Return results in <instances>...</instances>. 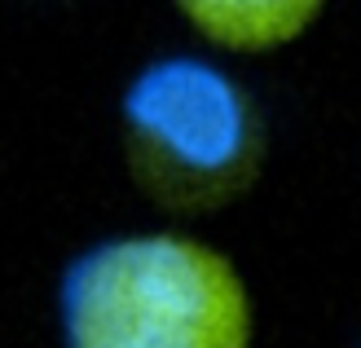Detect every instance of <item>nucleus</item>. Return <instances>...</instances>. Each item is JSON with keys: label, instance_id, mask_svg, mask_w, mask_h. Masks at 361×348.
<instances>
[{"label": "nucleus", "instance_id": "nucleus-1", "mask_svg": "<svg viewBox=\"0 0 361 348\" xmlns=\"http://www.w3.org/2000/svg\"><path fill=\"white\" fill-rule=\"evenodd\" d=\"M62 322L66 348H251L238 269L180 234L123 238L75 260Z\"/></svg>", "mask_w": 361, "mask_h": 348}, {"label": "nucleus", "instance_id": "nucleus-2", "mask_svg": "<svg viewBox=\"0 0 361 348\" xmlns=\"http://www.w3.org/2000/svg\"><path fill=\"white\" fill-rule=\"evenodd\" d=\"M123 155L150 203L203 216L256 186L264 119L229 71L159 58L123 93Z\"/></svg>", "mask_w": 361, "mask_h": 348}, {"label": "nucleus", "instance_id": "nucleus-3", "mask_svg": "<svg viewBox=\"0 0 361 348\" xmlns=\"http://www.w3.org/2000/svg\"><path fill=\"white\" fill-rule=\"evenodd\" d=\"M176 13L225 53H274L309 31L326 0H172Z\"/></svg>", "mask_w": 361, "mask_h": 348}]
</instances>
